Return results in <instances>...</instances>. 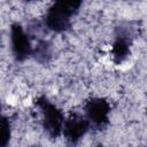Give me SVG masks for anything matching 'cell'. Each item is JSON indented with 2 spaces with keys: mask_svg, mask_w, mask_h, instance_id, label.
Segmentation results:
<instances>
[{
  "mask_svg": "<svg viewBox=\"0 0 147 147\" xmlns=\"http://www.w3.org/2000/svg\"><path fill=\"white\" fill-rule=\"evenodd\" d=\"M32 56L39 63H42V64L48 63L52 59V44H51V41L45 40V39H39L36 47L33 48Z\"/></svg>",
  "mask_w": 147,
  "mask_h": 147,
  "instance_id": "52a82bcc",
  "label": "cell"
},
{
  "mask_svg": "<svg viewBox=\"0 0 147 147\" xmlns=\"http://www.w3.org/2000/svg\"><path fill=\"white\" fill-rule=\"evenodd\" d=\"M10 47L13 56L16 61L23 62L32 56L33 47L31 44V36L24 31L23 26L15 22L10 25Z\"/></svg>",
  "mask_w": 147,
  "mask_h": 147,
  "instance_id": "3957f363",
  "label": "cell"
},
{
  "mask_svg": "<svg viewBox=\"0 0 147 147\" xmlns=\"http://www.w3.org/2000/svg\"><path fill=\"white\" fill-rule=\"evenodd\" d=\"M10 141V122L8 117H1V147H7Z\"/></svg>",
  "mask_w": 147,
  "mask_h": 147,
  "instance_id": "ba28073f",
  "label": "cell"
},
{
  "mask_svg": "<svg viewBox=\"0 0 147 147\" xmlns=\"http://www.w3.org/2000/svg\"><path fill=\"white\" fill-rule=\"evenodd\" d=\"M31 147H38V146H31Z\"/></svg>",
  "mask_w": 147,
  "mask_h": 147,
  "instance_id": "30bf717a",
  "label": "cell"
},
{
  "mask_svg": "<svg viewBox=\"0 0 147 147\" xmlns=\"http://www.w3.org/2000/svg\"><path fill=\"white\" fill-rule=\"evenodd\" d=\"M96 147H103V145H101V144H99V145H98Z\"/></svg>",
  "mask_w": 147,
  "mask_h": 147,
  "instance_id": "9c48e42d",
  "label": "cell"
},
{
  "mask_svg": "<svg viewBox=\"0 0 147 147\" xmlns=\"http://www.w3.org/2000/svg\"><path fill=\"white\" fill-rule=\"evenodd\" d=\"M34 105L40 109L42 116V127L52 139H56L63 132L64 115L60 108L52 103L45 95H40L34 100Z\"/></svg>",
  "mask_w": 147,
  "mask_h": 147,
  "instance_id": "7a4b0ae2",
  "label": "cell"
},
{
  "mask_svg": "<svg viewBox=\"0 0 147 147\" xmlns=\"http://www.w3.org/2000/svg\"><path fill=\"white\" fill-rule=\"evenodd\" d=\"M82 6V1H56L44 16V26L53 32H64L71 28V17Z\"/></svg>",
  "mask_w": 147,
  "mask_h": 147,
  "instance_id": "6da1fadb",
  "label": "cell"
},
{
  "mask_svg": "<svg viewBox=\"0 0 147 147\" xmlns=\"http://www.w3.org/2000/svg\"><path fill=\"white\" fill-rule=\"evenodd\" d=\"M90 127H91V124L85 117V115L83 116L80 114L74 113L65 119L62 133L65 140L70 145L75 146L87 133Z\"/></svg>",
  "mask_w": 147,
  "mask_h": 147,
  "instance_id": "8992f818",
  "label": "cell"
},
{
  "mask_svg": "<svg viewBox=\"0 0 147 147\" xmlns=\"http://www.w3.org/2000/svg\"><path fill=\"white\" fill-rule=\"evenodd\" d=\"M85 117L91 126L96 130H103L109 124L110 105L105 98H92L84 107Z\"/></svg>",
  "mask_w": 147,
  "mask_h": 147,
  "instance_id": "277c9868",
  "label": "cell"
},
{
  "mask_svg": "<svg viewBox=\"0 0 147 147\" xmlns=\"http://www.w3.org/2000/svg\"><path fill=\"white\" fill-rule=\"evenodd\" d=\"M131 24L132 23L125 22L116 28V38L111 47L113 59L116 64L122 63L130 55L131 45L134 38V28Z\"/></svg>",
  "mask_w": 147,
  "mask_h": 147,
  "instance_id": "5b68a950",
  "label": "cell"
},
{
  "mask_svg": "<svg viewBox=\"0 0 147 147\" xmlns=\"http://www.w3.org/2000/svg\"><path fill=\"white\" fill-rule=\"evenodd\" d=\"M146 115H147V110H146Z\"/></svg>",
  "mask_w": 147,
  "mask_h": 147,
  "instance_id": "8fae6325",
  "label": "cell"
}]
</instances>
